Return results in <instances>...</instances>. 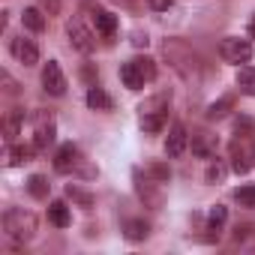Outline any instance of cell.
Masks as SVG:
<instances>
[{
	"label": "cell",
	"mask_w": 255,
	"mask_h": 255,
	"mask_svg": "<svg viewBox=\"0 0 255 255\" xmlns=\"http://www.w3.org/2000/svg\"><path fill=\"white\" fill-rule=\"evenodd\" d=\"M162 54H165V60L171 63V69L177 72V78L183 84H189V87H198L201 84L204 63H201V57H198V51L192 45H186L183 39H165Z\"/></svg>",
	"instance_id": "6da1fadb"
},
{
	"label": "cell",
	"mask_w": 255,
	"mask_h": 255,
	"mask_svg": "<svg viewBox=\"0 0 255 255\" xmlns=\"http://www.w3.org/2000/svg\"><path fill=\"white\" fill-rule=\"evenodd\" d=\"M3 231L15 243H30L36 237V216L24 207H9L3 213Z\"/></svg>",
	"instance_id": "7a4b0ae2"
},
{
	"label": "cell",
	"mask_w": 255,
	"mask_h": 255,
	"mask_svg": "<svg viewBox=\"0 0 255 255\" xmlns=\"http://www.w3.org/2000/svg\"><path fill=\"white\" fill-rule=\"evenodd\" d=\"M168 102H171V93H159L156 99H150V102L141 105V129L147 135H156L165 126V120H168Z\"/></svg>",
	"instance_id": "3957f363"
},
{
	"label": "cell",
	"mask_w": 255,
	"mask_h": 255,
	"mask_svg": "<svg viewBox=\"0 0 255 255\" xmlns=\"http://www.w3.org/2000/svg\"><path fill=\"white\" fill-rule=\"evenodd\" d=\"M54 168L60 171V174H75V171H81L84 177H93L96 171L93 168H84V156H81V150L75 147V144H63L60 150H57V156H54Z\"/></svg>",
	"instance_id": "277c9868"
},
{
	"label": "cell",
	"mask_w": 255,
	"mask_h": 255,
	"mask_svg": "<svg viewBox=\"0 0 255 255\" xmlns=\"http://www.w3.org/2000/svg\"><path fill=\"white\" fill-rule=\"evenodd\" d=\"M219 54H222V60L225 63H249V57H252V42L249 39H240V36H225L222 42H219Z\"/></svg>",
	"instance_id": "5b68a950"
},
{
	"label": "cell",
	"mask_w": 255,
	"mask_h": 255,
	"mask_svg": "<svg viewBox=\"0 0 255 255\" xmlns=\"http://www.w3.org/2000/svg\"><path fill=\"white\" fill-rule=\"evenodd\" d=\"M66 36H69V45H72L75 51H81V54H93L96 39H93V33H90V30H87L78 18L66 21Z\"/></svg>",
	"instance_id": "8992f818"
},
{
	"label": "cell",
	"mask_w": 255,
	"mask_h": 255,
	"mask_svg": "<svg viewBox=\"0 0 255 255\" xmlns=\"http://www.w3.org/2000/svg\"><path fill=\"white\" fill-rule=\"evenodd\" d=\"M42 90L51 93V96H63L66 93V75H63L57 60H48L42 66Z\"/></svg>",
	"instance_id": "52a82bcc"
},
{
	"label": "cell",
	"mask_w": 255,
	"mask_h": 255,
	"mask_svg": "<svg viewBox=\"0 0 255 255\" xmlns=\"http://www.w3.org/2000/svg\"><path fill=\"white\" fill-rule=\"evenodd\" d=\"M9 51H12V57H15L21 66H36V63H39V48H36L33 39L12 36V39H9Z\"/></svg>",
	"instance_id": "ba28073f"
},
{
	"label": "cell",
	"mask_w": 255,
	"mask_h": 255,
	"mask_svg": "<svg viewBox=\"0 0 255 255\" xmlns=\"http://www.w3.org/2000/svg\"><path fill=\"white\" fill-rule=\"evenodd\" d=\"M189 147V132H186V126L183 123H171V129H168V138H165V156L168 159H180Z\"/></svg>",
	"instance_id": "9c48e42d"
},
{
	"label": "cell",
	"mask_w": 255,
	"mask_h": 255,
	"mask_svg": "<svg viewBox=\"0 0 255 255\" xmlns=\"http://www.w3.org/2000/svg\"><path fill=\"white\" fill-rule=\"evenodd\" d=\"M54 120H51V114H39L36 117V132H33V150L36 153H42V150H48L51 144H54Z\"/></svg>",
	"instance_id": "30bf717a"
},
{
	"label": "cell",
	"mask_w": 255,
	"mask_h": 255,
	"mask_svg": "<svg viewBox=\"0 0 255 255\" xmlns=\"http://www.w3.org/2000/svg\"><path fill=\"white\" fill-rule=\"evenodd\" d=\"M135 192H138V198L144 201V207H159V204H162V192L156 189V183L147 180V177H141L138 171H135Z\"/></svg>",
	"instance_id": "8fae6325"
},
{
	"label": "cell",
	"mask_w": 255,
	"mask_h": 255,
	"mask_svg": "<svg viewBox=\"0 0 255 255\" xmlns=\"http://www.w3.org/2000/svg\"><path fill=\"white\" fill-rule=\"evenodd\" d=\"M123 237H126V240H132V243L147 240V237H150V222H147V219H141V216L126 219V222H123Z\"/></svg>",
	"instance_id": "7c38bea8"
},
{
	"label": "cell",
	"mask_w": 255,
	"mask_h": 255,
	"mask_svg": "<svg viewBox=\"0 0 255 255\" xmlns=\"http://www.w3.org/2000/svg\"><path fill=\"white\" fill-rule=\"evenodd\" d=\"M120 81L129 87V90H141L147 81H144V75H141V69L135 66V60H126L123 66H120Z\"/></svg>",
	"instance_id": "4fadbf2b"
},
{
	"label": "cell",
	"mask_w": 255,
	"mask_h": 255,
	"mask_svg": "<svg viewBox=\"0 0 255 255\" xmlns=\"http://www.w3.org/2000/svg\"><path fill=\"white\" fill-rule=\"evenodd\" d=\"M192 153L201 156V159L216 156V135H210V132H198V135H192Z\"/></svg>",
	"instance_id": "5bb4252c"
},
{
	"label": "cell",
	"mask_w": 255,
	"mask_h": 255,
	"mask_svg": "<svg viewBox=\"0 0 255 255\" xmlns=\"http://www.w3.org/2000/svg\"><path fill=\"white\" fill-rule=\"evenodd\" d=\"M84 102H87V108H93V111H111V96L102 90V87H96V84H90L87 87V96H84Z\"/></svg>",
	"instance_id": "9a60e30c"
},
{
	"label": "cell",
	"mask_w": 255,
	"mask_h": 255,
	"mask_svg": "<svg viewBox=\"0 0 255 255\" xmlns=\"http://www.w3.org/2000/svg\"><path fill=\"white\" fill-rule=\"evenodd\" d=\"M225 219H228V207H222V204H213V207L207 210V231H213V234H210V240H213V237L219 240V231H222Z\"/></svg>",
	"instance_id": "2e32d148"
},
{
	"label": "cell",
	"mask_w": 255,
	"mask_h": 255,
	"mask_svg": "<svg viewBox=\"0 0 255 255\" xmlns=\"http://www.w3.org/2000/svg\"><path fill=\"white\" fill-rule=\"evenodd\" d=\"M48 219H51L57 228H69V225H72V213H69L66 201H51V204H48Z\"/></svg>",
	"instance_id": "e0dca14e"
},
{
	"label": "cell",
	"mask_w": 255,
	"mask_h": 255,
	"mask_svg": "<svg viewBox=\"0 0 255 255\" xmlns=\"http://www.w3.org/2000/svg\"><path fill=\"white\" fill-rule=\"evenodd\" d=\"M93 21H96V30L102 33V36H114V30H117V18L111 15V12H105V9H93Z\"/></svg>",
	"instance_id": "ac0fdd59"
},
{
	"label": "cell",
	"mask_w": 255,
	"mask_h": 255,
	"mask_svg": "<svg viewBox=\"0 0 255 255\" xmlns=\"http://www.w3.org/2000/svg\"><path fill=\"white\" fill-rule=\"evenodd\" d=\"M21 24H24L27 30H33V33H42V30H45V15H42L36 6H27V9L21 12Z\"/></svg>",
	"instance_id": "d6986e66"
},
{
	"label": "cell",
	"mask_w": 255,
	"mask_h": 255,
	"mask_svg": "<svg viewBox=\"0 0 255 255\" xmlns=\"http://www.w3.org/2000/svg\"><path fill=\"white\" fill-rule=\"evenodd\" d=\"M231 108H234V96H219L216 102L207 105V120H222V117H228Z\"/></svg>",
	"instance_id": "ffe728a7"
},
{
	"label": "cell",
	"mask_w": 255,
	"mask_h": 255,
	"mask_svg": "<svg viewBox=\"0 0 255 255\" xmlns=\"http://www.w3.org/2000/svg\"><path fill=\"white\" fill-rule=\"evenodd\" d=\"M237 87H240V93H246V96H255V66H240L237 69Z\"/></svg>",
	"instance_id": "44dd1931"
},
{
	"label": "cell",
	"mask_w": 255,
	"mask_h": 255,
	"mask_svg": "<svg viewBox=\"0 0 255 255\" xmlns=\"http://www.w3.org/2000/svg\"><path fill=\"white\" fill-rule=\"evenodd\" d=\"M21 123H24V108H12L3 120V129H6V141H12L21 129Z\"/></svg>",
	"instance_id": "7402d4cb"
},
{
	"label": "cell",
	"mask_w": 255,
	"mask_h": 255,
	"mask_svg": "<svg viewBox=\"0 0 255 255\" xmlns=\"http://www.w3.org/2000/svg\"><path fill=\"white\" fill-rule=\"evenodd\" d=\"M234 243H237L240 249L255 252V225H237V228H234Z\"/></svg>",
	"instance_id": "603a6c76"
},
{
	"label": "cell",
	"mask_w": 255,
	"mask_h": 255,
	"mask_svg": "<svg viewBox=\"0 0 255 255\" xmlns=\"http://www.w3.org/2000/svg\"><path fill=\"white\" fill-rule=\"evenodd\" d=\"M66 198H69L72 204H78V207H93V201H96L87 189H81V186H75V183L66 186Z\"/></svg>",
	"instance_id": "cb8c5ba5"
},
{
	"label": "cell",
	"mask_w": 255,
	"mask_h": 255,
	"mask_svg": "<svg viewBox=\"0 0 255 255\" xmlns=\"http://www.w3.org/2000/svg\"><path fill=\"white\" fill-rule=\"evenodd\" d=\"M33 153H36V150H33V144H30V147L12 144V147H9V165H15V168H18V165L30 162V156H33Z\"/></svg>",
	"instance_id": "d4e9b609"
},
{
	"label": "cell",
	"mask_w": 255,
	"mask_h": 255,
	"mask_svg": "<svg viewBox=\"0 0 255 255\" xmlns=\"http://www.w3.org/2000/svg\"><path fill=\"white\" fill-rule=\"evenodd\" d=\"M225 177H228V165H225L222 159H216V162H210V165H207V174H204V180H207V183H213V186H216V183H222Z\"/></svg>",
	"instance_id": "484cf974"
},
{
	"label": "cell",
	"mask_w": 255,
	"mask_h": 255,
	"mask_svg": "<svg viewBox=\"0 0 255 255\" xmlns=\"http://www.w3.org/2000/svg\"><path fill=\"white\" fill-rule=\"evenodd\" d=\"M48 189H51V186H48V180H45L42 174H33V177L27 180V192H30L33 198H39V201L48 198Z\"/></svg>",
	"instance_id": "4316f807"
},
{
	"label": "cell",
	"mask_w": 255,
	"mask_h": 255,
	"mask_svg": "<svg viewBox=\"0 0 255 255\" xmlns=\"http://www.w3.org/2000/svg\"><path fill=\"white\" fill-rule=\"evenodd\" d=\"M234 135H240V138L255 135V120H252V117H246V114H240V117L234 120Z\"/></svg>",
	"instance_id": "83f0119b"
},
{
	"label": "cell",
	"mask_w": 255,
	"mask_h": 255,
	"mask_svg": "<svg viewBox=\"0 0 255 255\" xmlns=\"http://www.w3.org/2000/svg\"><path fill=\"white\" fill-rule=\"evenodd\" d=\"M234 201H237L240 207H255V183L240 186V189L234 192Z\"/></svg>",
	"instance_id": "f1b7e54d"
},
{
	"label": "cell",
	"mask_w": 255,
	"mask_h": 255,
	"mask_svg": "<svg viewBox=\"0 0 255 255\" xmlns=\"http://www.w3.org/2000/svg\"><path fill=\"white\" fill-rule=\"evenodd\" d=\"M135 60V66L141 69V75H144V81L150 84L153 78H156V60H150V57H132Z\"/></svg>",
	"instance_id": "f546056e"
},
{
	"label": "cell",
	"mask_w": 255,
	"mask_h": 255,
	"mask_svg": "<svg viewBox=\"0 0 255 255\" xmlns=\"http://www.w3.org/2000/svg\"><path fill=\"white\" fill-rule=\"evenodd\" d=\"M231 171H237V174H246L249 171V162H246L243 150H237V147H231Z\"/></svg>",
	"instance_id": "4dcf8cb0"
},
{
	"label": "cell",
	"mask_w": 255,
	"mask_h": 255,
	"mask_svg": "<svg viewBox=\"0 0 255 255\" xmlns=\"http://www.w3.org/2000/svg\"><path fill=\"white\" fill-rule=\"evenodd\" d=\"M147 3H150V9H156V12H165V9L174 6V0H147Z\"/></svg>",
	"instance_id": "1f68e13d"
},
{
	"label": "cell",
	"mask_w": 255,
	"mask_h": 255,
	"mask_svg": "<svg viewBox=\"0 0 255 255\" xmlns=\"http://www.w3.org/2000/svg\"><path fill=\"white\" fill-rule=\"evenodd\" d=\"M45 6H48V15H57L60 12V0H45Z\"/></svg>",
	"instance_id": "d6a6232c"
},
{
	"label": "cell",
	"mask_w": 255,
	"mask_h": 255,
	"mask_svg": "<svg viewBox=\"0 0 255 255\" xmlns=\"http://www.w3.org/2000/svg\"><path fill=\"white\" fill-rule=\"evenodd\" d=\"M147 33H132V45H147Z\"/></svg>",
	"instance_id": "836d02e7"
},
{
	"label": "cell",
	"mask_w": 255,
	"mask_h": 255,
	"mask_svg": "<svg viewBox=\"0 0 255 255\" xmlns=\"http://www.w3.org/2000/svg\"><path fill=\"white\" fill-rule=\"evenodd\" d=\"M150 174H156L159 180H168V171H165L162 165H153V168H150Z\"/></svg>",
	"instance_id": "e575fe53"
},
{
	"label": "cell",
	"mask_w": 255,
	"mask_h": 255,
	"mask_svg": "<svg viewBox=\"0 0 255 255\" xmlns=\"http://www.w3.org/2000/svg\"><path fill=\"white\" fill-rule=\"evenodd\" d=\"M3 84H6V90H9V93H15V81L9 78V72H3Z\"/></svg>",
	"instance_id": "d590c367"
},
{
	"label": "cell",
	"mask_w": 255,
	"mask_h": 255,
	"mask_svg": "<svg viewBox=\"0 0 255 255\" xmlns=\"http://www.w3.org/2000/svg\"><path fill=\"white\" fill-rule=\"evenodd\" d=\"M249 39H255V12H252V18H249Z\"/></svg>",
	"instance_id": "8d00e7d4"
},
{
	"label": "cell",
	"mask_w": 255,
	"mask_h": 255,
	"mask_svg": "<svg viewBox=\"0 0 255 255\" xmlns=\"http://www.w3.org/2000/svg\"><path fill=\"white\" fill-rule=\"evenodd\" d=\"M252 159H255V147H252Z\"/></svg>",
	"instance_id": "74e56055"
}]
</instances>
